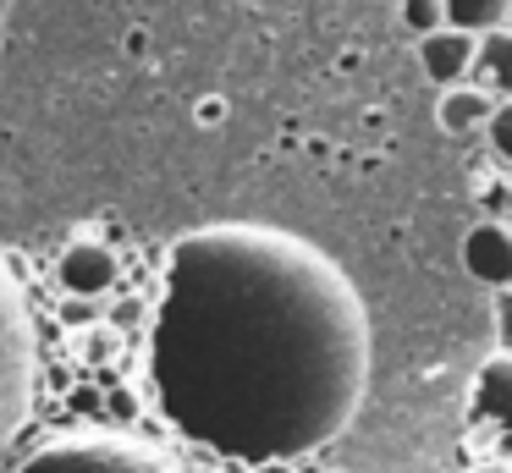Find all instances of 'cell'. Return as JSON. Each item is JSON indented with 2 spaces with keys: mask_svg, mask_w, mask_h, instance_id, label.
<instances>
[{
  "mask_svg": "<svg viewBox=\"0 0 512 473\" xmlns=\"http://www.w3.org/2000/svg\"><path fill=\"white\" fill-rule=\"evenodd\" d=\"M490 110H496V99H490L479 83L441 88V99H435V121H441L446 138H474V132H485Z\"/></svg>",
  "mask_w": 512,
  "mask_h": 473,
  "instance_id": "cell-8",
  "label": "cell"
},
{
  "mask_svg": "<svg viewBox=\"0 0 512 473\" xmlns=\"http://www.w3.org/2000/svg\"><path fill=\"white\" fill-rule=\"evenodd\" d=\"M369 369V308L309 237L221 220L166 253L149 385L193 446L243 462L309 457L358 418Z\"/></svg>",
  "mask_w": 512,
  "mask_h": 473,
  "instance_id": "cell-1",
  "label": "cell"
},
{
  "mask_svg": "<svg viewBox=\"0 0 512 473\" xmlns=\"http://www.w3.org/2000/svg\"><path fill=\"white\" fill-rule=\"evenodd\" d=\"M463 270L490 292H512V220H479L463 237Z\"/></svg>",
  "mask_w": 512,
  "mask_h": 473,
  "instance_id": "cell-5",
  "label": "cell"
},
{
  "mask_svg": "<svg viewBox=\"0 0 512 473\" xmlns=\"http://www.w3.org/2000/svg\"><path fill=\"white\" fill-rule=\"evenodd\" d=\"M468 83H479L490 99H512V22L479 33V44H474V77H468Z\"/></svg>",
  "mask_w": 512,
  "mask_h": 473,
  "instance_id": "cell-9",
  "label": "cell"
},
{
  "mask_svg": "<svg viewBox=\"0 0 512 473\" xmlns=\"http://www.w3.org/2000/svg\"><path fill=\"white\" fill-rule=\"evenodd\" d=\"M446 6V28H463V33H485L501 28L512 11V0H441Z\"/></svg>",
  "mask_w": 512,
  "mask_h": 473,
  "instance_id": "cell-10",
  "label": "cell"
},
{
  "mask_svg": "<svg viewBox=\"0 0 512 473\" xmlns=\"http://www.w3.org/2000/svg\"><path fill=\"white\" fill-rule=\"evenodd\" d=\"M479 473H512V462H485Z\"/></svg>",
  "mask_w": 512,
  "mask_h": 473,
  "instance_id": "cell-13",
  "label": "cell"
},
{
  "mask_svg": "<svg viewBox=\"0 0 512 473\" xmlns=\"http://www.w3.org/2000/svg\"><path fill=\"white\" fill-rule=\"evenodd\" d=\"M468 440L485 457H512V352L479 363L468 391Z\"/></svg>",
  "mask_w": 512,
  "mask_h": 473,
  "instance_id": "cell-4",
  "label": "cell"
},
{
  "mask_svg": "<svg viewBox=\"0 0 512 473\" xmlns=\"http://www.w3.org/2000/svg\"><path fill=\"white\" fill-rule=\"evenodd\" d=\"M34 369H39V341L28 319V297L17 281L12 259L0 253V451L12 446L34 407Z\"/></svg>",
  "mask_w": 512,
  "mask_h": 473,
  "instance_id": "cell-2",
  "label": "cell"
},
{
  "mask_svg": "<svg viewBox=\"0 0 512 473\" xmlns=\"http://www.w3.org/2000/svg\"><path fill=\"white\" fill-rule=\"evenodd\" d=\"M402 22L424 39V33L446 28V6H441V0H402Z\"/></svg>",
  "mask_w": 512,
  "mask_h": 473,
  "instance_id": "cell-12",
  "label": "cell"
},
{
  "mask_svg": "<svg viewBox=\"0 0 512 473\" xmlns=\"http://www.w3.org/2000/svg\"><path fill=\"white\" fill-rule=\"evenodd\" d=\"M116 275H122L116 253L105 248V242H94V237L72 242V248L56 259V281H61L67 297H105L116 286Z\"/></svg>",
  "mask_w": 512,
  "mask_h": 473,
  "instance_id": "cell-6",
  "label": "cell"
},
{
  "mask_svg": "<svg viewBox=\"0 0 512 473\" xmlns=\"http://www.w3.org/2000/svg\"><path fill=\"white\" fill-rule=\"evenodd\" d=\"M17 473H171V468L155 451L133 446V440L83 435V440H56V446L34 451Z\"/></svg>",
  "mask_w": 512,
  "mask_h": 473,
  "instance_id": "cell-3",
  "label": "cell"
},
{
  "mask_svg": "<svg viewBox=\"0 0 512 473\" xmlns=\"http://www.w3.org/2000/svg\"><path fill=\"white\" fill-rule=\"evenodd\" d=\"M474 44L479 33H463V28H435L419 39V72L435 83V94L474 77Z\"/></svg>",
  "mask_w": 512,
  "mask_h": 473,
  "instance_id": "cell-7",
  "label": "cell"
},
{
  "mask_svg": "<svg viewBox=\"0 0 512 473\" xmlns=\"http://www.w3.org/2000/svg\"><path fill=\"white\" fill-rule=\"evenodd\" d=\"M485 138H490V154L512 171V99H496V110L485 121Z\"/></svg>",
  "mask_w": 512,
  "mask_h": 473,
  "instance_id": "cell-11",
  "label": "cell"
},
{
  "mask_svg": "<svg viewBox=\"0 0 512 473\" xmlns=\"http://www.w3.org/2000/svg\"><path fill=\"white\" fill-rule=\"evenodd\" d=\"M507 22H512V11H507Z\"/></svg>",
  "mask_w": 512,
  "mask_h": 473,
  "instance_id": "cell-14",
  "label": "cell"
}]
</instances>
